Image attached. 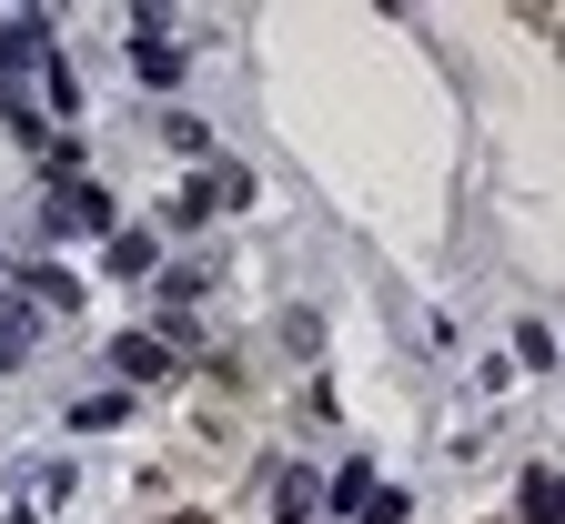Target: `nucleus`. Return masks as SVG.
Wrapping results in <instances>:
<instances>
[{
	"mask_svg": "<svg viewBox=\"0 0 565 524\" xmlns=\"http://www.w3.org/2000/svg\"><path fill=\"white\" fill-rule=\"evenodd\" d=\"M41 222H51V233H102V222H111V192L102 182H61V192H41Z\"/></svg>",
	"mask_w": 565,
	"mask_h": 524,
	"instance_id": "nucleus-1",
	"label": "nucleus"
},
{
	"mask_svg": "<svg viewBox=\"0 0 565 524\" xmlns=\"http://www.w3.org/2000/svg\"><path fill=\"white\" fill-rule=\"evenodd\" d=\"M111 363L131 373V384H162V373H172V353H162V343H141V333H121V343H111Z\"/></svg>",
	"mask_w": 565,
	"mask_h": 524,
	"instance_id": "nucleus-2",
	"label": "nucleus"
},
{
	"mask_svg": "<svg viewBox=\"0 0 565 524\" xmlns=\"http://www.w3.org/2000/svg\"><path fill=\"white\" fill-rule=\"evenodd\" d=\"M31 353V303H0V373Z\"/></svg>",
	"mask_w": 565,
	"mask_h": 524,
	"instance_id": "nucleus-3",
	"label": "nucleus"
},
{
	"mask_svg": "<svg viewBox=\"0 0 565 524\" xmlns=\"http://www.w3.org/2000/svg\"><path fill=\"white\" fill-rule=\"evenodd\" d=\"M525 524H555V464H525Z\"/></svg>",
	"mask_w": 565,
	"mask_h": 524,
	"instance_id": "nucleus-4",
	"label": "nucleus"
},
{
	"mask_svg": "<svg viewBox=\"0 0 565 524\" xmlns=\"http://www.w3.org/2000/svg\"><path fill=\"white\" fill-rule=\"evenodd\" d=\"M273 524H313V474H282V504H273Z\"/></svg>",
	"mask_w": 565,
	"mask_h": 524,
	"instance_id": "nucleus-5",
	"label": "nucleus"
},
{
	"mask_svg": "<svg viewBox=\"0 0 565 524\" xmlns=\"http://www.w3.org/2000/svg\"><path fill=\"white\" fill-rule=\"evenodd\" d=\"M111 272L141 282V272H152V243H141V233H111Z\"/></svg>",
	"mask_w": 565,
	"mask_h": 524,
	"instance_id": "nucleus-6",
	"label": "nucleus"
},
{
	"mask_svg": "<svg viewBox=\"0 0 565 524\" xmlns=\"http://www.w3.org/2000/svg\"><path fill=\"white\" fill-rule=\"evenodd\" d=\"M121 414H131L121 394H92V404H71V424H82V434H102V424H121Z\"/></svg>",
	"mask_w": 565,
	"mask_h": 524,
	"instance_id": "nucleus-7",
	"label": "nucleus"
},
{
	"mask_svg": "<svg viewBox=\"0 0 565 524\" xmlns=\"http://www.w3.org/2000/svg\"><path fill=\"white\" fill-rule=\"evenodd\" d=\"M333 504H343V514H364V504H374V464H353V474L333 484Z\"/></svg>",
	"mask_w": 565,
	"mask_h": 524,
	"instance_id": "nucleus-8",
	"label": "nucleus"
},
{
	"mask_svg": "<svg viewBox=\"0 0 565 524\" xmlns=\"http://www.w3.org/2000/svg\"><path fill=\"white\" fill-rule=\"evenodd\" d=\"M172 524H212V514H172Z\"/></svg>",
	"mask_w": 565,
	"mask_h": 524,
	"instance_id": "nucleus-9",
	"label": "nucleus"
}]
</instances>
